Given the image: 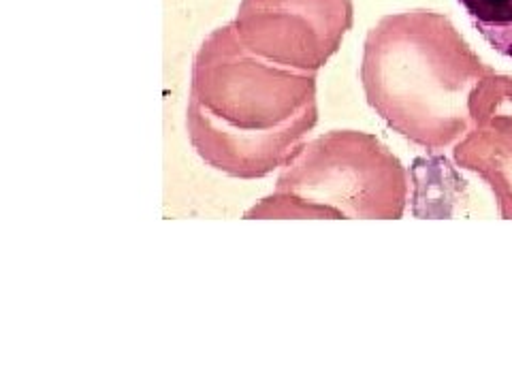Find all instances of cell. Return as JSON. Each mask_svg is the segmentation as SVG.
I'll use <instances>...</instances> for the list:
<instances>
[{"instance_id":"7","label":"cell","mask_w":512,"mask_h":384,"mask_svg":"<svg viewBox=\"0 0 512 384\" xmlns=\"http://www.w3.org/2000/svg\"><path fill=\"white\" fill-rule=\"evenodd\" d=\"M470 114H491L512 120V77L489 73L472 94Z\"/></svg>"},{"instance_id":"5","label":"cell","mask_w":512,"mask_h":384,"mask_svg":"<svg viewBox=\"0 0 512 384\" xmlns=\"http://www.w3.org/2000/svg\"><path fill=\"white\" fill-rule=\"evenodd\" d=\"M453 158L459 167L489 184L500 216L512 220V120L474 116L470 131L455 146Z\"/></svg>"},{"instance_id":"6","label":"cell","mask_w":512,"mask_h":384,"mask_svg":"<svg viewBox=\"0 0 512 384\" xmlns=\"http://www.w3.org/2000/svg\"><path fill=\"white\" fill-rule=\"evenodd\" d=\"M495 52L512 58V0H459Z\"/></svg>"},{"instance_id":"1","label":"cell","mask_w":512,"mask_h":384,"mask_svg":"<svg viewBox=\"0 0 512 384\" xmlns=\"http://www.w3.org/2000/svg\"><path fill=\"white\" fill-rule=\"evenodd\" d=\"M318 122L316 73L252 54L233 22L214 30L192 62L186 126L192 148L239 180L284 167Z\"/></svg>"},{"instance_id":"4","label":"cell","mask_w":512,"mask_h":384,"mask_svg":"<svg viewBox=\"0 0 512 384\" xmlns=\"http://www.w3.org/2000/svg\"><path fill=\"white\" fill-rule=\"evenodd\" d=\"M352 0H242L233 20L252 54L301 73H318L352 26Z\"/></svg>"},{"instance_id":"2","label":"cell","mask_w":512,"mask_h":384,"mask_svg":"<svg viewBox=\"0 0 512 384\" xmlns=\"http://www.w3.org/2000/svg\"><path fill=\"white\" fill-rule=\"evenodd\" d=\"M493 73L442 13L384 15L365 39L367 103L395 133L427 152L470 131L472 94Z\"/></svg>"},{"instance_id":"3","label":"cell","mask_w":512,"mask_h":384,"mask_svg":"<svg viewBox=\"0 0 512 384\" xmlns=\"http://www.w3.org/2000/svg\"><path fill=\"white\" fill-rule=\"evenodd\" d=\"M408 171L380 139L331 131L295 152L278 186L246 212L256 218H382L404 216Z\"/></svg>"}]
</instances>
